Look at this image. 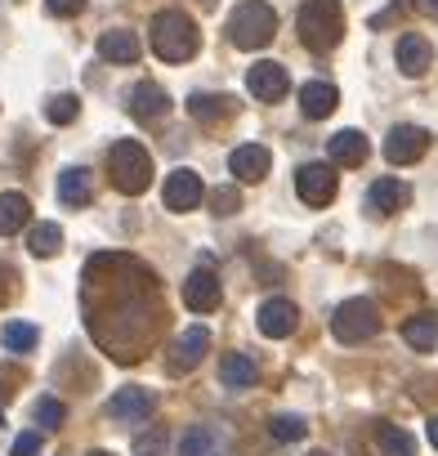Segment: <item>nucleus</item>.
I'll use <instances>...</instances> for the list:
<instances>
[{
	"label": "nucleus",
	"instance_id": "f257e3e1",
	"mask_svg": "<svg viewBox=\"0 0 438 456\" xmlns=\"http://www.w3.org/2000/svg\"><path fill=\"white\" fill-rule=\"evenodd\" d=\"M152 50L161 63H188L201 50V32L183 10H161L152 19Z\"/></svg>",
	"mask_w": 438,
	"mask_h": 456
},
{
	"label": "nucleus",
	"instance_id": "f03ea898",
	"mask_svg": "<svg viewBox=\"0 0 438 456\" xmlns=\"http://www.w3.org/2000/svg\"><path fill=\"white\" fill-rule=\"evenodd\" d=\"M296 28H300V41L313 54L336 50L340 37H345V10H340V0H304L300 14H296Z\"/></svg>",
	"mask_w": 438,
	"mask_h": 456
},
{
	"label": "nucleus",
	"instance_id": "7ed1b4c3",
	"mask_svg": "<svg viewBox=\"0 0 438 456\" xmlns=\"http://www.w3.org/2000/svg\"><path fill=\"white\" fill-rule=\"evenodd\" d=\"M108 175H112V183L126 197L148 192V183H152V157H148V148L134 143V139H117L112 152H108Z\"/></svg>",
	"mask_w": 438,
	"mask_h": 456
},
{
	"label": "nucleus",
	"instance_id": "20e7f679",
	"mask_svg": "<svg viewBox=\"0 0 438 456\" xmlns=\"http://www.w3.org/2000/svg\"><path fill=\"white\" fill-rule=\"evenodd\" d=\"M229 37L238 50H264L278 37V14L264 0H242V5L229 14Z\"/></svg>",
	"mask_w": 438,
	"mask_h": 456
},
{
	"label": "nucleus",
	"instance_id": "39448f33",
	"mask_svg": "<svg viewBox=\"0 0 438 456\" xmlns=\"http://www.w3.org/2000/svg\"><path fill=\"white\" fill-rule=\"evenodd\" d=\"M376 331H380V309H376L371 300H362V296L345 300V305L331 314V336H336L340 345H362V340H371Z\"/></svg>",
	"mask_w": 438,
	"mask_h": 456
},
{
	"label": "nucleus",
	"instance_id": "423d86ee",
	"mask_svg": "<svg viewBox=\"0 0 438 456\" xmlns=\"http://www.w3.org/2000/svg\"><path fill=\"white\" fill-rule=\"evenodd\" d=\"M336 188H340V179H336V170L327 161H304L296 170V192H300L304 206H327L336 197Z\"/></svg>",
	"mask_w": 438,
	"mask_h": 456
},
{
	"label": "nucleus",
	"instance_id": "0eeeda50",
	"mask_svg": "<svg viewBox=\"0 0 438 456\" xmlns=\"http://www.w3.org/2000/svg\"><path fill=\"white\" fill-rule=\"evenodd\" d=\"M152 394L143 389V385H121L112 398H108V420H126V425H139V420H148L152 416Z\"/></svg>",
	"mask_w": 438,
	"mask_h": 456
},
{
	"label": "nucleus",
	"instance_id": "6e6552de",
	"mask_svg": "<svg viewBox=\"0 0 438 456\" xmlns=\"http://www.w3.org/2000/svg\"><path fill=\"white\" fill-rule=\"evenodd\" d=\"M425 148H429V134H425L420 126H393V130L385 134V157H389L393 166H411V161H420Z\"/></svg>",
	"mask_w": 438,
	"mask_h": 456
},
{
	"label": "nucleus",
	"instance_id": "1a4fd4ad",
	"mask_svg": "<svg viewBox=\"0 0 438 456\" xmlns=\"http://www.w3.org/2000/svg\"><path fill=\"white\" fill-rule=\"evenodd\" d=\"M219 296H224V291H219V273L215 269H192L188 278H183V305L192 309V314H210L215 305H219Z\"/></svg>",
	"mask_w": 438,
	"mask_h": 456
},
{
	"label": "nucleus",
	"instance_id": "9d476101",
	"mask_svg": "<svg viewBox=\"0 0 438 456\" xmlns=\"http://www.w3.org/2000/svg\"><path fill=\"white\" fill-rule=\"evenodd\" d=\"M256 322H260V331H264L269 340H282V336H291V331L300 327V309H296L287 296H273V300L260 305Z\"/></svg>",
	"mask_w": 438,
	"mask_h": 456
},
{
	"label": "nucleus",
	"instance_id": "9b49d317",
	"mask_svg": "<svg viewBox=\"0 0 438 456\" xmlns=\"http://www.w3.org/2000/svg\"><path fill=\"white\" fill-rule=\"evenodd\" d=\"M206 349H210V331H206V327H188V331H179L174 345H170V371H174V376L192 371V367L206 358Z\"/></svg>",
	"mask_w": 438,
	"mask_h": 456
},
{
	"label": "nucleus",
	"instance_id": "f8f14e48",
	"mask_svg": "<svg viewBox=\"0 0 438 456\" xmlns=\"http://www.w3.org/2000/svg\"><path fill=\"white\" fill-rule=\"evenodd\" d=\"M247 90H251L260 103H278V99L291 90V77H287L282 63H256V68L247 72Z\"/></svg>",
	"mask_w": 438,
	"mask_h": 456
},
{
	"label": "nucleus",
	"instance_id": "ddd939ff",
	"mask_svg": "<svg viewBox=\"0 0 438 456\" xmlns=\"http://www.w3.org/2000/svg\"><path fill=\"white\" fill-rule=\"evenodd\" d=\"M161 197H166V206H170L174 215H183V210H192V206H201V197H206V188H201V179H197L192 170H174V175L166 179V188H161Z\"/></svg>",
	"mask_w": 438,
	"mask_h": 456
},
{
	"label": "nucleus",
	"instance_id": "4468645a",
	"mask_svg": "<svg viewBox=\"0 0 438 456\" xmlns=\"http://www.w3.org/2000/svg\"><path fill=\"white\" fill-rule=\"evenodd\" d=\"M130 117H134V121H161V117H170L166 90H161L157 81H139V86L130 90Z\"/></svg>",
	"mask_w": 438,
	"mask_h": 456
},
{
	"label": "nucleus",
	"instance_id": "2eb2a0df",
	"mask_svg": "<svg viewBox=\"0 0 438 456\" xmlns=\"http://www.w3.org/2000/svg\"><path fill=\"white\" fill-rule=\"evenodd\" d=\"M269 166H273V157H269L264 143H242V148H233V157H229V170H233L242 183H260V179L269 175Z\"/></svg>",
	"mask_w": 438,
	"mask_h": 456
},
{
	"label": "nucleus",
	"instance_id": "dca6fc26",
	"mask_svg": "<svg viewBox=\"0 0 438 456\" xmlns=\"http://www.w3.org/2000/svg\"><path fill=\"white\" fill-rule=\"evenodd\" d=\"M407 201H411V188L398 183V179H376V183L367 188V210H371V215H398Z\"/></svg>",
	"mask_w": 438,
	"mask_h": 456
},
{
	"label": "nucleus",
	"instance_id": "f3484780",
	"mask_svg": "<svg viewBox=\"0 0 438 456\" xmlns=\"http://www.w3.org/2000/svg\"><path fill=\"white\" fill-rule=\"evenodd\" d=\"M99 59H103V63H117V68L139 63V37H134V32H126V28L103 32V37H99Z\"/></svg>",
	"mask_w": 438,
	"mask_h": 456
},
{
	"label": "nucleus",
	"instance_id": "a211bd4d",
	"mask_svg": "<svg viewBox=\"0 0 438 456\" xmlns=\"http://www.w3.org/2000/svg\"><path fill=\"white\" fill-rule=\"evenodd\" d=\"M336 103H340V90H336L331 81H309V86H300V108H304V117H309V121L331 117V112H336Z\"/></svg>",
	"mask_w": 438,
	"mask_h": 456
},
{
	"label": "nucleus",
	"instance_id": "6ab92c4d",
	"mask_svg": "<svg viewBox=\"0 0 438 456\" xmlns=\"http://www.w3.org/2000/svg\"><path fill=\"white\" fill-rule=\"evenodd\" d=\"M367 134H358V130H340V134H331V143H327V161L331 166H362L367 161Z\"/></svg>",
	"mask_w": 438,
	"mask_h": 456
},
{
	"label": "nucleus",
	"instance_id": "aec40b11",
	"mask_svg": "<svg viewBox=\"0 0 438 456\" xmlns=\"http://www.w3.org/2000/svg\"><path fill=\"white\" fill-rule=\"evenodd\" d=\"M429 63H434V50H429L425 37H402L398 41V72L402 77H425Z\"/></svg>",
	"mask_w": 438,
	"mask_h": 456
},
{
	"label": "nucleus",
	"instance_id": "412c9836",
	"mask_svg": "<svg viewBox=\"0 0 438 456\" xmlns=\"http://www.w3.org/2000/svg\"><path fill=\"white\" fill-rule=\"evenodd\" d=\"M219 452H224V434L215 425H192L179 438V456H219Z\"/></svg>",
	"mask_w": 438,
	"mask_h": 456
},
{
	"label": "nucleus",
	"instance_id": "4be33fe9",
	"mask_svg": "<svg viewBox=\"0 0 438 456\" xmlns=\"http://www.w3.org/2000/svg\"><path fill=\"white\" fill-rule=\"evenodd\" d=\"M90 197H94L90 170H81V166H68V170L59 175V201L77 210V206H90Z\"/></svg>",
	"mask_w": 438,
	"mask_h": 456
},
{
	"label": "nucleus",
	"instance_id": "5701e85b",
	"mask_svg": "<svg viewBox=\"0 0 438 456\" xmlns=\"http://www.w3.org/2000/svg\"><path fill=\"white\" fill-rule=\"evenodd\" d=\"M402 340H407L416 354H429V349L438 345V314L425 309V314L407 318V322H402Z\"/></svg>",
	"mask_w": 438,
	"mask_h": 456
},
{
	"label": "nucleus",
	"instance_id": "b1692460",
	"mask_svg": "<svg viewBox=\"0 0 438 456\" xmlns=\"http://www.w3.org/2000/svg\"><path fill=\"white\" fill-rule=\"evenodd\" d=\"M219 385L251 389V385H256V358H247V354H224V358H219Z\"/></svg>",
	"mask_w": 438,
	"mask_h": 456
},
{
	"label": "nucleus",
	"instance_id": "393cba45",
	"mask_svg": "<svg viewBox=\"0 0 438 456\" xmlns=\"http://www.w3.org/2000/svg\"><path fill=\"white\" fill-rule=\"evenodd\" d=\"M32 219V201L23 192H0V233H19V228H28Z\"/></svg>",
	"mask_w": 438,
	"mask_h": 456
},
{
	"label": "nucleus",
	"instance_id": "a878e982",
	"mask_svg": "<svg viewBox=\"0 0 438 456\" xmlns=\"http://www.w3.org/2000/svg\"><path fill=\"white\" fill-rule=\"evenodd\" d=\"M28 251H32L36 260H54V256L63 251V228H59V224H50V219H45V224H36L32 233H28Z\"/></svg>",
	"mask_w": 438,
	"mask_h": 456
},
{
	"label": "nucleus",
	"instance_id": "bb28decb",
	"mask_svg": "<svg viewBox=\"0 0 438 456\" xmlns=\"http://www.w3.org/2000/svg\"><path fill=\"white\" fill-rule=\"evenodd\" d=\"M376 447L380 456H416V438L398 425H376Z\"/></svg>",
	"mask_w": 438,
	"mask_h": 456
},
{
	"label": "nucleus",
	"instance_id": "cd10ccee",
	"mask_svg": "<svg viewBox=\"0 0 438 456\" xmlns=\"http://www.w3.org/2000/svg\"><path fill=\"white\" fill-rule=\"evenodd\" d=\"M188 112L197 121H219V117H229V103H224V94H192L188 99Z\"/></svg>",
	"mask_w": 438,
	"mask_h": 456
},
{
	"label": "nucleus",
	"instance_id": "c85d7f7f",
	"mask_svg": "<svg viewBox=\"0 0 438 456\" xmlns=\"http://www.w3.org/2000/svg\"><path fill=\"white\" fill-rule=\"evenodd\" d=\"M63 420H68V407H63L59 398H41V403H36V425H41V434L63 429Z\"/></svg>",
	"mask_w": 438,
	"mask_h": 456
},
{
	"label": "nucleus",
	"instance_id": "c756f323",
	"mask_svg": "<svg viewBox=\"0 0 438 456\" xmlns=\"http://www.w3.org/2000/svg\"><path fill=\"white\" fill-rule=\"evenodd\" d=\"M5 349H14V354H28L32 345H36V327L32 322H5Z\"/></svg>",
	"mask_w": 438,
	"mask_h": 456
},
{
	"label": "nucleus",
	"instance_id": "7c9ffc66",
	"mask_svg": "<svg viewBox=\"0 0 438 456\" xmlns=\"http://www.w3.org/2000/svg\"><path fill=\"white\" fill-rule=\"evenodd\" d=\"M269 434H273L278 443H300V438L309 434V425H304L300 416H273V420H269Z\"/></svg>",
	"mask_w": 438,
	"mask_h": 456
},
{
	"label": "nucleus",
	"instance_id": "2f4dec72",
	"mask_svg": "<svg viewBox=\"0 0 438 456\" xmlns=\"http://www.w3.org/2000/svg\"><path fill=\"white\" fill-rule=\"evenodd\" d=\"M45 117H50L54 126H68V121L77 117V99H72V94H54V99L45 103Z\"/></svg>",
	"mask_w": 438,
	"mask_h": 456
},
{
	"label": "nucleus",
	"instance_id": "473e14b6",
	"mask_svg": "<svg viewBox=\"0 0 438 456\" xmlns=\"http://www.w3.org/2000/svg\"><path fill=\"white\" fill-rule=\"evenodd\" d=\"M210 210H215V215H238V210H242L238 188H215V192H210Z\"/></svg>",
	"mask_w": 438,
	"mask_h": 456
},
{
	"label": "nucleus",
	"instance_id": "72a5a7b5",
	"mask_svg": "<svg viewBox=\"0 0 438 456\" xmlns=\"http://www.w3.org/2000/svg\"><path fill=\"white\" fill-rule=\"evenodd\" d=\"M161 447H166V429H161V425H152V429L134 443V456H161Z\"/></svg>",
	"mask_w": 438,
	"mask_h": 456
},
{
	"label": "nucleus",
	"instance_id": "f704fd0d",
	"mask_svg": "<svg viewBox=\"0 0 438 456\" xmlns=\"http://www.w3.org/2000/svg\"><path fill=\"white\" fill-rule=\"evenodd\" d=\"M41 452V429H32V434H19L14 438V456H36Z\"/></svg>",
	"mask_w": 438,
	"mask_h": 456
},
{
	"label": "nucleus",
	"instance_id": "c9c22d12",
	"mask_svg": "<svg viewBox=\"0 0 438 456\" xmlns=\"http://www.w3.org/2000/svg\"><path fill=\"white\" fill-rule=\"evenodd\" d=\"M45 5H50V14L72 19V14H81V10H85V0H45Z\"/></svg>",
	"mask_w": 438,
	"mask_h": 456
},
{
	"label": "nucleus",
	"instance_id": "e433bc0d",
	"mask_svg": "<svg viewBox=\"0 0 438 456\" xmlns=\"http://www.w3.org/2000/svg\"><path fill=\"white\" fill-rule=\"evenodd\" d=\"M416 10L429 14V19H438V0H416Z\"/></svg>",
	"mask_w": 438,
	"mask_h": 456
},
{
	"label": "nucleus",
	"instance_id": "4c0bfd02",
	"mask_svg": "<svg viewBox=\"0 0 438 456\" xmlns=\"http://www.w3.org/2000/svg\"><path fill=\"white\" fill-rule=\"evenodd\" d=\"M429 443H434V447H438V416H434V420H429Z\"/></svg>",
	"mask_w": 438,
	"mask_h": 456
},
{
	"label": "nucleus",
	"instance_id": "58836bf2",
	"mask_svg": "<svg viewBox=\"0 0 438 456\" xmlns=\"http://www.w3.org/2000/svg\"><path fill=\"white\" fill-rule=\"evenodd\" d=\"M85 456H117V452H103V447H94V452H85Z\"/></svg>",
	"mask_w": 438,
	"mask_h": 456
},
{
	"label": "nucleus",
	"instance_id": "ea45409f",
	"mask_svg": "<svg viewBox=\"0 0 438 456\" xmlns=\"http://www.w3.org/2000/svg\"><path fill=\"white\" fill-rule=\"evenodd\" d=\"M309 456H327V452H309Z\"/></svg>",
	"mask_w": 438,
	"mask_h": 456
}]
</instances>
